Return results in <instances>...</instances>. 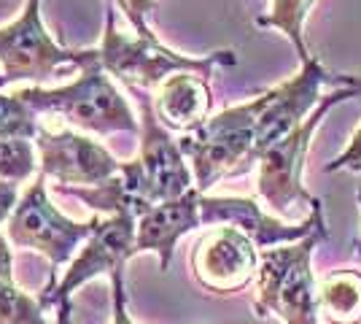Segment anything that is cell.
I'll return each mask as SVG.
<instances>
[{"label": "cell", "instance_id": "obj_3", "mask_svg": "<svg viewBox=\"0 0 361 324\" xmlns=\"http://www.w3.org/2000/svg\"><path fill=\"white\" fill-rule=\"evenodd\" d=\"M264 111V92L254 100L219 111L200 127L180 133L178 146L186 155L195 186L205 195L213 184L256 168V130Z\"/></svg>", "mask_w": 361, "mask_h": 324}, {"label": "cell", "instance_id": "obj_11", "mask_svg": "<svg viewBox=\"0 0 361 324\" xmlns=\"http://www.w3.org/2000/svg\"><path fill=\"white\" fill-rule=\"evenodd\" d=\"M41 173L60 186H100L121 170V162L100 140L75 130H46L35 136Z\"/></svg>", "mask_w": 361, "mask_h": 324}, {"label": "cell", "instance_id": "obj_2", "mask_svg": "<svg viewBox=\"0 0 361 324\" xmlns=\"http://www.w3.org/2000/svg\"><path fill=\"white\" fill-rule=\"evenodd\" d=\"M350 97H359V92L350 87H340L334 92L324 95V100L318 103L316 111L291 136L278 140L275 146H270L259 157V162H256V198L270 208V214L275 219H281L286 224H294V219H297V224H300L313 214V208L321 205V200L316 195H310L305 181H302L305 157H307L310 140L316 136L321 119L334 106L345 103Z\"/></svg>", "mask_w": 361, "mask_h": 324}, {"label": "cell", "instance_id": "obj_12", "mask_svg": "<svg viewBox=\"0 0 361 324\" xmlns=\"http://www.w3.org/2000/svg\"><path fill=\"white\" fill-rule=\"evenodd\" d=\"M200 214H202V227H216V224H232L243 230L256 246L272 248L283 246V244H297L302 238H307L313 230L324 227V203L313 208V214L300 224H286L272 214H264L256 198H211L202 195L200 198Z\"/></svg>", "mask_w": 361, "mask_h": 324}, {"label": "cell", "instance_id": "obj_14", "mask_svg": "<svg viewBox=\"0 0 361 324\" xmlns=\"http://www.w3.org/2000/svg\"><path fill=\"white\" fill-rule=\"evenodd\" d=\"M213 92L200 73H176L154 92V111L167 130L189 133L211 119Z\"/></svg>", "mask_w": 361, "mask_h": 324}, {"label": "cell", "instance_id": "obj_7", "mask_svg": "<svg viewBox=\"0 0 361 324\" xmlns=\"http://www.w3.org/2000/svg\"><path fill=\"white\" fill-rule=\"evenodd\" d=\"M44 173L32 179V184L22 192L19 205L8 219V244L16 248H32L44 254L54 268L73 263L75 248L97 227V216L90 222H73L57 211V205L49 198Z\"/></svg>", "mask_w": 361, "mask_h": 324}, {"label": "cell", "instance_id": "obj_26", "mask_svg": "<svg viewBox=\"0 0 361 324\" xmlns=\"http://www.w3.org/2000/svg\"><path fill=\"white\" fill-rule=\"evenodd\" d=\"M356 198H359V208H361V186H359V195H356ZM356 257H361V238H359V244H356Z\"/></svg>", "mask_w": 361, "mask_h": 324}, {"label": "cell", "instance_id": "obj_19", "mask_svg": "<svg viewBox=\"0 0 361 324\" xmlns=\"http://www.w3.org/2000/svg\"><path fill=\"white\" fill-rule=\"evenodd\" d=\"M38 297L25 294L14 281H0V324H49Z\"/></svg>", "mask_w": 361, "mask_h": 324}, {"label": "cell", "instance_id": "obj_21", "mask_svg": "<svg viewBox=\"0 0 361 324\" xmlns=\"http://www.w3.org/2000/svg\"><path fill=\"white\" fill-rule=\"evenodd\" d=\"M324 170H326V173H334V170H350V173H359L361 176V124L356 127V133L350 136V143L345 146V152H343L340 157H334Z\"/></svg>", "mask_w": 361, "mask_h": 324}, {"label": "cell", "instance_id": "obj_5", "mask_svg": "<svg viewBox=\"0 0 361 324\" xmlns=\"http://www.w3.org/2000/svg\"><path fill=\"white\" fill-rule=\"evenodd\" d=\"M100 65L106 68L111 78L127 84L130 90H159L176 73H200L211 78L216 65H235L238 57L232 49L213 52L208 57H189L167 49L159 38H143V35H127L116 30L114 22V6H108L106 30L97 47Z\"/></svg>", "mask_w": 361, "mask_h": 324}, {"label": "cell", "instance_id": "obj_27", "mask_svg": "<svg viewBox=\"0 0 361 324\" xmlns=\"http://www.w3.org/2000/svg\"><path fill=\"white\" fill-rule=\"evenodd\" d=\"M111 3H114V0H111ZM116 3H119V0H116Z\"/></svg>", "mask_w": 361, "mask_h": 324}, {"label": "cell", "instance_id": "obj_6", "mask_svg": "<svg viewBox=\"0 0 361 324\" xmlns=\"http://www.w3.org/2000/svg\"><path fill=\"white\" fill-rule=\"evenodd\" d=\"M97 54V49H60L51 35L46 32L41 19V0H25L22 14L11 25L0 28V90L16 81H32V87H41V81L54 76L60 68L73 65L84 68Z\"/></svg>", "mask_w": 361, "mask_h": 324}, {"label": "cell", "instance_id": "obj_22", "mask_svg": "<svg viewBox=\"0 0 361 324\" xmlns=\"http://www.w3.org/2000/svg\"><path fill=\"white\" fill-rule=\"evenodd\" d=\"M111 284H114V316H111V324H133L130 313H127V297H124V270H116L111 276Z\"/></svg>", "mask_w": 361, "mask_h": 324}, {"label": "cell", "instance_id": "obj_23", "mask_svg": "<svg viewBox=\"0 0 361 324\" xmlns=\"http://www.w3.org/2000/svg\"><path fill=\"white\" fill-rule=\"evenodd\" d=\"M19 198H22L19 184H11V181H3L0 179V224H6L11 219L14 208L19 205Z\"/></svg>", "mask_w": 361, "mask_h": 324}, {"label": "cell", "instance_id": "obj_8", "mask_svg": "<svg viewBox=\"0 0 361 324\" xmlns=\"http://www.w3.org/2000/svg\"><path fill=\"white\" fill-rule=\"evenodd\" d=\"M137 241V216L133 214H114L106 219H97V227L90 235L87 246L73 257L68 265L65 276L57 281L54 289H46L38 294L41 308H57V303L71 300V292H75L81 284H87L94 276H114L116 270H124V263L135 257Z\"/></svg>", "mask_w": 361, "mask_h": 324}, {"label": "cell", "instance_id": "obj_9", "mask_svg": "<svg viewBox=\"0 0 361 324\" xmlns=\"http://www.w3.org/2000/svg\"><path fill=\"white\" fill-rule=\"evenodd\" d=\"M192 273L208 292H240L259 273V246L238 227L216 224L192 246Z\"/></svg>", "mask_w": 361, "mask_h": 324}, {"label": "cell", "instance_id": "obj_18", "mask_svg": "<svg viewBox=\"0 0 361 324\" xmlns=\"http://www.w3.org/2000/svg\"><path fill=\"white\" fill-rule=\"evenodd\" d=\"M41 122L16 92H0V138H32L38 136Z\"/></svg>", "mask_w": 361, "mask_h": 324}, {"label": "cell", "instance_id": "obj_15", "mask_svg": "<svg viewBox=\"0 0 361 324\" xmlns=\"http://www.w3.org/2000/svg\"><path fill=\"white\" fill-rule=\"evenodd\" d=\"M318 308L331 324H361V273L331 270L318 281Z\"/></svg>", "mask_w": 361, "mask_h": 324}, {"label": "cell", "instance_id": "obj_24", "mask_svg": "<svg viewBox=\"0 0 361 324\" xmlns=\"http://www.w3.org/2000/svg\"><path fill=\"white\" fill-rule=\"evenodd\" d=\"M11 268H14V254L8 248V238L0 235V281H14Z\"/></svg>", "mask_w": 361, "mask_h": 324}, {"label": "cell", "instance_id": "obj_17", "mask_svg": "<svg viewBox=\"0 0 361 324\" xmlns=\"http://www.w3.org/2000/svg\"><path fill=\"white\" fill-rule=\"evenodd\" d=\"M41 173V160L32 138H0V179L25 184Z\"/></svg>", "mask_w": 361, "mask_h": 324}, {"label": "cell", "instance_id": "obj_16", "mask_svg": "<svg viewBox=\"0 0 361 324\" xmlns=\"http://www.w3.org/2000/svg\"><path fill=\"white\" fill-rule=\"evenodd\" d=\"M318 0H270L267 11L256 16V28H267V30H281L288 38V44L294 47L300 65L313 60L310 49L305 44V19L313 11Z\"/></svg>", "mask_w": 361, "mask_h": 324}, {"label": "cell", "instance_id": "obj_4", "mask_svg": "<svg viewBox=\"0 0 361 324\" xmlns=\"http://www.w3.org/2000/svg\"><path fill=\"white\" fill-rule=\"evenodd\" d=\"M326 238V224L297 244L259 251L256 273V316L275 313L286 324H318V281L313 273V251Z\"/></svg>", "mask_w": 361, "mask_h": 324}, {"label": "cell", "instance_id": "obj_10", "mask_svg": "<svg viewBox=\"0 0 361 324\" xmlns=\"http://www.w3.org/2000/svg\"><path fill=\"white\" fill-rule=\"evenodd\" d=\"M135 162L154 205L178 200L189 189H195L192 165L180 152L178 138H173L170 130L159 122L151 95L140 97V152Z\"/></svg>", "mask_w": 361, "mask_h": 324}, {"label": "cell", "instance_id": "obj_13", "mask_svg": "<svg viewBox=\"0 0 361 324\" xmlns=\"http://www.w3.org/2000/svg\"><path fill=\"white\" fill-rule=\"evenodd\" d=\"M200 189H189L178 200H167L154 205L151 211L137 219V241L135 251H157L159 254V268L167 270L173 263L176 246L183 235L202 227V214H200Z\"/></svg>", "mask_w": 361, "mask_h": 324}, {"label": "cell", "instance_id": "obj_20", "mask_svg": "<svg viewBox=\"0 0 361 324\" xmlns=\"http://www.w3.org/2000/svg\"><path fill=\"white\" fill-rule=\"evenodd\" d=\"M124 14L130 16V22H133V28L137 30V35H143V38H157L154 32H151L149 22H146V16L154 11V0H119L116 3Z\"/></svg>", "mask_w": 361, "mask_h": 324}, {"label": "cell", "instance_id": "obj_25", "mask_svg": "<svg viewBox=\"0 0 361 324\" xmlns=\"http://www.w3.org/2000/svg\"><path fill=\"white\" fill-rule=\"evenodd\" d=\"M331 87H350V90H356L361 95V73H331L329 78Z\"/></svg>", "mask_w": 361, "mask_h": 324}, {"label": "cell", "instance_id": "obj_1", "mask_svg": "<svg viewBox=\"0 0 361 324\" xmlns=\"http://www.w3.org/2000/svg\"><path fill=\"white\" fill-rule=\"evenodd\" d=\"M27 106L41 116H60L73 130H84L92 136L130 133L140 136V119L133 114L127 97L116 90L114 78L100 65V54H94L81 73L62 87H19L14 90Z\"/></svg>", "mask_w": 361, "mask_h": 324}]
</instances>
